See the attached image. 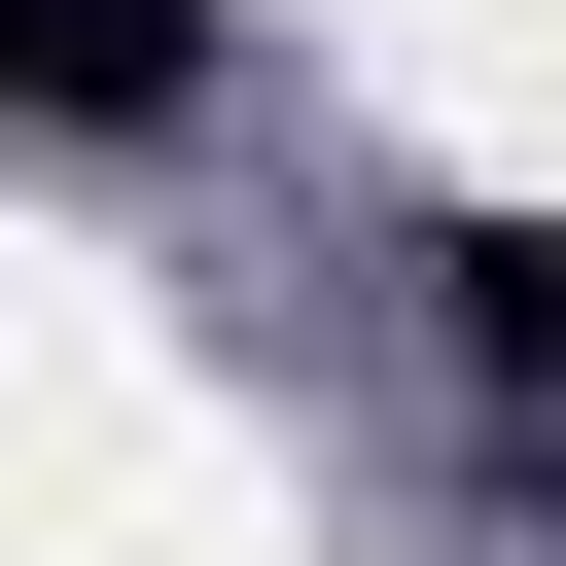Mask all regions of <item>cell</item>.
I'll return each instance as SVG.
<instances>
[{
    "label": "cell",
    "mask_w": 566,
    "mask_h": 566,
    "mask_svg": "<svg viewBox=\"0 0 566 566\" xmlns=\"http://www.w3.org/2000/svg\"><path fill=\"white\" fill-rule=\"evenodd\" d=\"M389 283H424V354H460V389H495V424H531V389H566V248H531V212H424V248H389Z\"/></svg>",
    "instance_id": "cell-2"
},
{
    "label": "cell",
    "mask_w": 566,
    "mask_h": 566,
    "mask_svg": "<svg viewBox=\"0 0 566 566\" xmlns=\"http://www.w3.org/2000/svg\"><path fill=\"white\" fill-rule=\"evenodd\" d=\"M0 106H71V142H177V106H212V0H0Z\"/></svg>",
    "instance_id": "cell-1"
}]
</instances>
